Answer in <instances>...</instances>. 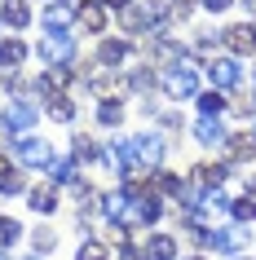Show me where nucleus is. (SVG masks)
I'll list each match as a JSON object with an SVG mask.
<instances>
[{"mask_svg":"<svg viewBox=\"0 0 256 260\" xmlns=\"http://www.w3.org/2000/svg\"><path fill=\"white\" fill-rule=\"evenodd\" d=\"M243 5H247V9H252V14H256V0H243Z\"/></svg>","mask_w":256,"mask_h":260,"instance_id":"nucleus-42","label":"nucleus"},{"mask_svg":"<svg viewBox=\"0 0 256 260\" xmlns=\"http://www.w3.org/2000/svg\"><path fill=\"white\" fill-rule=\"evenodd\" d=\"M252 97H256V93H252Z\"/></svg>","mask_w":256,"mask_h":260,"instance_id":"nucleus-48","label":"nucleus"},{"mask_svg":"<svg viewBox=\"0 0 256 260\" xmlns=\"http://www.w3.org/2000/svg\"><path fill=\"white\" fill-rule=\"evenodd\" d=\"M71 159H75V164H102V150H97L93 146V137H80V133H75V137H71Z\"/></svg>","mask_w":256,"mask_h":260,"instance_id":"nucleus-20","label":"nucleus"},{"mask_svg":"<svg viewBox=\"0 0 256 260\" xmlns=\"http://www.w3.org/2000/svg\"><path fill=\"white\" fill-rule=\"evenodd\" d=\"M225 102H230V97L221 93V88H212V93H199V97H194V106H199V119H216V115L225 110Z\"/></svg>","mask_w":256,"mask_h":260,"instance_id":"nucleus-18","label":"nucleus"},{"mask_svg":"<svg viewBox=\"0 0 256 260\" xmlns=\"http://www.w3.org/2000/svg\"><path fill=\"white\" fill-rule=\"evenodd\" d=\"M62 5H80V0H62Z\"/></svg>","mask_w":256,"mask_h":260,"instance_id":"nucleus-43","label":"nucleus"},{"mask_svg":"<svg viewBox=\"0 0 256 260\" xmlns=\"http://www.w3.org/2000/svg\"><path fill=\"white\" fill-rule=\"evenodd\" d=\"M44 80H49V88H53V97H58L62 88L75 84V67H49V71H44Z\"/></svg>","mask_w":256,"mask_h":260,"instance_id":"nucleus-25","label":"nucleus"},{"mask_svg":"<svg viewBox=\"0 0 256 260\" xmlns=\"http://www.w3.org/2000/svg\"><path fill=\"white\" fill-rule=\"evenodd\" d=\"M133 53V44L128 40H102V49H97V62L106 71H115V67H124V57Z\"/></svg>","mask_w":256,"mask_h":260,"instance_id":"nucleus-13","label":"nucleus"},{"mask_svg":"<svg viewBox=\"0 0 256 260\" xmlns=\"http://www.w3.org/2000/svg\"><path fill=\"white\" fill-rule=\"evenodd\" d=\"M80 115V106H75V97L71 93H58V97H49V119H58V123H71Z\"/></svg>","mask_w":256,"mask_h":260,"instance_id":"nucleus-17","label":"nucleus"},{"mask_svg":"<svg viewBox=\"0 0 256 260\" xmlns=\"http://www.w3.org/2000/svg\"><path fill=\"white\" fill-rule=\"evenodd\" d=\"M221 159H225L230 168L252 164V159H256V128H239V133H230L225 146H221Z\"/></svg>","mask_w":256,"mask_h":260,"instance_id":"nucleus-4","label":"nucleus"},{"mask_svg":"<svg viewBox=\"0 0 256 260\" xmlns=\"http://www.w3.org/2000/svg\"><path fill=\"white\" fill-rule=\"evenodd\" d=\"M177 5H186V9H194V0H177Z\"/></svg>","mask_w":256,"mask_h":260,"instance_id":"nucleus-41","label":"nucleus"},{"mask_svg":"<svg viewBox=\"0 0 256 260\" xmlns=\"http://www.w3.org/2000/svg\"><path fill=\"white\" fill-rule=\"evenodd\" d=\"M5 172H9V159H5V154H0V177H5Z\"/></svg>","mask_w":256,"mask_h":260,"instance_id":"nucleus-40","label":"nucleus"},{"mask_svg":"<svg viewBox=\"0 0 256 260\" xmlns=\"http://www.w3.org/2000/svg\"><path fill=\"white\" fill-rule=\"evenodd\" d=\"M49 177H53V181H71V185H75V181H80L75 159H71V154H53V159H49Z\"/></svg>","mask_w":256,"mask_h":260,"instance_id":"nucleus-22","label":"nucleus"},{"mask_svg":"<svg viewBox=\"0 0 256 260\" xmlns=\"http://www.w3.org/2000/svg\"><path fill=\"white\" fill-rule=\"evenodd\" d=\"M230 260H243V256H230Z\"/></svg>","mask_w":256,"mask_h":260,"instance_id":"nucleus-46","label":"nucleus"},{"mask_svg":"<svg viewBox=\"0 0 256 260\" xmlns=\"http://www.w3.org/2000/svg\"><path fill=\"white\" fill-rule=\"evenodd\" d=\"M97 5H102V9H128L133 0H97Z\"/></svg>","mask_w":256,"mask_h":260,"instance_id":"nucleus-38","label":"nucleus"},{"mask_svg":"<svg viewBox=\"0 0 256 260\" xmlns=\"http://www.w3.org/2000/svg\"><path fill=\"white\" fill-rule=\"evenodd\" d=\"M75 260H110V247L102 243V238H84V243L75 247Z\"/></svg>","mask_w":256,"mask_h":260,"instance_id":"nucleus-26","label":"nucleus"},{"mask_svg":"<svg viewBox=\"0 0 256 260\" xmlns=\"http://www.w3.org/2000/svg\"><path fill=\"white\" fill-rule=\"evenodd\" d=\"M124 31H128V36H141V31H150L146 5H128V9H124Z\"/></svg>","mask_w":256,"mask_h":260,"instance_id":"nucleus-23","label":"nucleus"},{"mask_svg":"<svg viewBox=\"0 0 256 260\" xmlns=\"http://www.w3.org/2000/svg\"><path fill=\"white\" fill-rule=\"evenodd\" d=\"M230 203H234V199H230L225 190H208V194H203V207H199V212H203L208 220H212V216H225V212H230Z\"/></svg>","mask_w":256,"mask_h":260,"instance_id":"nucleus-21","label":"nucleus"},{"mask_svg":"<svg viewBox=\"0 0 256 260\" xmlns=\"http://www.w3.org/2000/svg\"><path fill=\"white\" fill-rule=\"evenodd\" d=\"M225 110H234V115H252V97H230Z\"/></svg>","mask_w":256,"mask_h":260,"instance_id":"nucleus-32","label":"nucleus"},{"mask_svg":"<svg viewBox=\"0 0 256 260\" xmlns=\"http://www.w3.org/2000/svg\"><path fill=\"white\" fill-rule=\"evenodd\" d=\"M27 260H44V256H27Z\"/></svg>","mask_w":256,"mask_h":260,"instance_id":"nucleus-45","label":"nucleus"},{"mask_svg":"<svg viewBox=\"0 0 256 260\" xmlns=\"http://www.w3.org/2000/svg\"><path fill=\"white\" fill-rule=\"evenodd\" d=\"M89 88L106 97V93H110V75H93V80H89Z\"/></svg>","mask_w":256,"mask_h":260,"instance_id":"nucleus-34","label":"nucleus"},{"mask_svg":"<svg viewBox=\"0 0 256 260\" xmlns=\"http://www.w3.org/2000/svg\"><path fill=\"white\" fill-rule=\"evenodd\" d=\"M163 88H168V97L173 102H190V97H199V71L190 67V62H177V67H168V75H163Z\"/></svg>","mask_w":256,"mask_h":260,"instance_id":"nucleus-2","label":"nucleus"},{"mask_svg":"<svg viewBox=\"0 0 256 260\" xmlns=\"http://www.w3.org/2000/svg\"><path fill=\"white\" fill-rule=\"evenodd\" d=\"M18 238H22V225L14 216H0V247H14Z\"/></svg>","mask_w":256,"mask_h":260,"instance_id":"nucleus-29","label":"nucleus"},{"mask_svg":"<svg viewBox=\"0 0 256 260\" xmlns=\"http://www.w3.org/2000/svg\"><path fill=\"white\" fill-rule=\"evenodd\" d=\"M97 123H102V128H120L124 123V106L110 102V97H102V102H97Z\"/></svg>","mask_w":256,"mask_h":260,"instance_id":"nucleus-24","label":"nucleus"},{"mask_svg":"<svg viewBox=\"0 0 256 260\" xmlns=\"http://www.w3.org/2000/svg\"><path fill=\"white\" fill-rule=\"evenodd\" d=\"M120 260H150V256H146V247H133V243H124V247H120Z\"/></svg>","mask_w":256,"mask_h":260,"instance_id":"nucleus-33","label":"nucleus"},{"mask_svg":"<svg viewBox=\"0 0 256 260\" xmlns=\"http://www.w3.org/2000/svg\"><path fill=\"white\" fill-rule=\"evenodd\" d=\"M0 260H9V256H0Z\"/></svg>","mask_w":256,"mask_h":260,"instance_id":"nucleus-47","label":"nucleus"},{"mask_svg":"<svg viewBox=\"0 0 256 260\" xmlns=\"http://www.w3.org/2000/svg\"><path fill=\"white\" fill-rule=\"evenodd\" d=\"M137 141V164L146 168V172H155V168L163 164V137L159 133H141V137H133Z\"/></svg>","mask_w":256,"mask_h":260,"instance_id":"nucleus-9","label":"nucleus"},{"mask_svg":"<svg viewBox=\"0 0 256 260\" xmlns=\"http://www.w3.org/2000/svg\"><path fill=\"white\" fill-rule=\"evenodd\" d=\"M102 168H115L124 181H133L137 168H141V164H137V141L133 137H115L106 150H102Z\"/></svg>","mask_w":256,"mask_h":260,"instance_id":"nucleus-1","label":"nucleus"},{"mask_svg":"<svg viewBox=\"0 0 256 260\" xmlns=\"http://www.w3.org/2000/svg\"><path fill=\"white\" fill-rule=\"evenodd\" d=\"M36 115L40 110L31 106V102H9V106L0 110V133L5 137H27V128H36Z\"/></svg>","mask_w":256,"mask_h":260,"instance_id":"nucleus-3","label":"nucleus"},{"mask_svg":"<svg viewBox=\"0 0 256 260\" xmlns=\"http://www.w3.org/2000/svg\"><path fill=\"white\" fill-rule=\"evenodd\" d=\"M208 75H212V84L221 88V93H234L243 80V71H239V57H212L208 62Z\"/></svg>","mask_w":256,"mask_h":260,"instance_id":"nucleus-8","label":"nucleus"},{"mask_svg":"<svg viewBox=\"0 0 256 260\" xmlns=\"http://www.w3.org/2000/svg\"><path fill=\"white\" fill-rule=\"evenodd\" d=\"M22 62H27V44L18 40H0V71H18L22 67Z\"/></svg>","mask_w":256,"mask_h":260,"instance_id":"nucleus-15","label":"nucleus"},{"mask_svg":"<svg viewBox=\"0 0 256 260\" xmlns=\"http://www.w3.org/2000/svg\"><path fill=\"white\" fill-rule=\"evenodd\" d=\"M159 123H163V128H181V115H173V110H168V115H159Z\"/></svg>","mask_w":256,"mask_h":260,"instance_id":"nucleus-37","label":"nucleus"},{"mask_svg":"<svg viewBox=\"0 0 256 260\" xmlns=\"http://www.w3.org/2000/svg\"><path fill=\"white\" fill-rule=\"evenodd\" d=\"M0 22H9L14 31H22L31 22V5L27 0H5V5H0Z\"/></svg>","mask_w":256,"mask_h":260,"instance_id":"nucleus-14","label":"nucleus"},{"mask_svg":"<svg viewBox=\"0 0 256 260\" xmlns=\"http://www.w3.org/2000/svg\"><path fill=\"white\" fill-rule=\"evenodd\" d=\"M216 40H221V36H216V31H199V49H212Z\"/></svg>","mask_w":256,"mask_h":260,"instance_id":"nucleus-36","label":"nucleus"},{"mask_svg":"<svg viewBox=\"0 0 256 260\" xmlns=\"http://www.w3.org/2000/svg\"><path fill=\"white\" fill-rule=\"evenodd\" d=\"M230 216H234V225H252L256 220V199L247 194V199H234L230 203Z\"/></svg>","mask_w":256,"mask_h":260,"instance_id":"nucleus-27","label":"nucleus"},{"mask_svg":"<svg viewBox=\"0 0 256 260\" xmlns=\"http://www.w3.org/2000/svg\"><path fill=\"white\" fill-rule=\"evenodd\" d=\"M190 260H208V256H190Z\"/></svg>","mask_w":256,"mask_h":260,"instance_id":"nucleus-44","label":"nucleus"},{"mask_svg":"<svg viewBox=\"0 0 256 260\" xmlns=\"http://www.w3.org/2000/svg\"><path fill=\"white\" fill-rule=\"evenodd\" d=\"M75 22H80V31H89V36H102V31H106V9L80 0V5H75Z\"/></svg>","mask_w":256,"mask_h":260,"instance_id":"nucleus-10","label":"nucleus"},{"mask_svg":"<svg viewBox=\"0 0 256 260\" xmlns=\"http://www.w3.org/2000/svg\"><path fill=\"white\" fill-rule=\"evenodd\" d=\"M22 190H27L22 172H5V177H0V194H5V199H9V194H22Z\"/></svg>","mask_w":256,"mask_h":260,"instance_id":"nucleus-31","label":"nucleus"},{"mask_svg":"<svg viewBox=\"0 0 256 260\" xmlns=\"http://www.w3.org/2000/svg\"><path fill=\"white\" fill-rule=\"evenodd\" d=\"M247 194H252V199H256V172H252V177H247Z\"/></svg>","mask_w":256,"mask_h":260,"instance_id":"nucleus-39","label":"nucleus"},{"mask_svg":"<svg viewBox=\"0 0 256 260\" xmlns=\"http://www.w3.org/2000/svg\"><path fill=\"white\" fill-rule=\"evenodd\" d=\"M155 84H159V75H155L150 67H137L133 75H128V88H133V93H150Z\"/></svg>","mask_w":256,"mask_h":260,"instance_id":"nucleus-28","label":"nucleus"},{"mask_svg":"<svg viewBox=\"0 0 256 260\" xmlns=\"http://www.w3.org/2000/svg\"><path fill=\"white\" fill-rule=\"evenodd\" d=\"M71 22H75V18H71L62 5H49V9H44V18H40L44 36H71Z\"/></svg>","mask_w":256,"mask_h":260,"instance_id":"nucleus-11","label":"nucleus"},{"mask_svg":"<svg viewBox=\"0 0 256 260\" xmlns=\"http://www.w3.org/2000/svg\"><path fill=\"white\" fill-rule=\"evenodd\" d=\"M31 238H36V251H40V256H49V251H53V247H58V234L49 230V225H40V230L31 234Z\"/></svg>","mask_w":256,"mask_h":260,"instance_id":"nucleus-30","label":"nucleus"},{"mask_svg":"<svg viewBox=\"0 0 256 260\" xmlns=\"http://www.w3.org/2000/svg\"><path fill=\"white\" fill-rule=\"evenodd\" d=\"M230 5H234V0H203V9H208V14H225Z\"/></svg>","mask_w":256,"mask_h":260,"instance_id":"nucleus-35","label":"nucleus"},{"mask_svg":"<svg viewBox=\"0 0 256 260\" xmlns=\"http://www.w3.org/2000/svg\"><path fill=\"white\" fill-rule=\"evenodd\" d=\"M190 133H194V141H199V146H225V128H221V119H194V128H190Z\"/></svg>","mask_w":256,"mask_h":260,"instance_id":"nucleus-12","label":"nucleus"},{"mask_svg":"<svg viewBox=\"0 0 256 260\" xmlns=\"http://www.w3.org/2000/svg\"><path fill=\"white\" fill-rule=\"evenodd\" d=\"M221 44L230 49V57H252L256 53V22H230V27H221Z\"/></svg>","mask_w":256,"mask_h":260,"instance_id":"nucleus-5","label":"nucleus"},{"mask_svg":"<svg viewBox=\"0 0 256 260\" xmlns=\"http://www.w3.org/2000/svg\"><path fill=\"white\" fill-rule=\"evenodd\" d=\"M27 203H31V212L49 216V212L58 207V190H53V185H31V190H27Z\"/></svg>","mask_w":256,"mask_h":260,"instance_id":"nucleus-16","label":"nucleus"},{"mask_svg":"<svg viewBox=\"0 0 256 260\" xmlns=\"http://www.w3.org/2000/svg\"><path fill=\"white\" fill-rule=\"evenodd\" d=\"M36 53H40L44 71H49V67H71V57H75V44H71V36H44Z\"/></svg>","mask_w":256,"mask_h":260,"instance_id":"nucleus-7","label":"nucleus"},{"mask_svg":"<svg viewBox=\"0 0 256 260\" xmlns=\"http://www.w3.org/2000/svg\"><path fill=\"white\" fill-rule=\"evenodd\" d=\"M14 159L22 168H49L53 150H49V141H44V137H18L14 141Z\"/></svg>","mask_w":256,"mask_h":260,"instance_id":"nucleus-6","label":"nucleus"},{"mask_svg":"<svg viewBox=\"0 0 256 260\" xmlns=\"http://www.w3.org/2000/svg\"><path fill=\"white\" fill-rule=\"evenodd\" d=\"M146 256L150 260H177V238H173V234H150Z\"/></svg>","mask_w":256,"mask_h":260,"instance_id":"nucleus-19","label":"nucleus"}]
</instances>
